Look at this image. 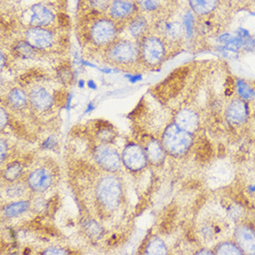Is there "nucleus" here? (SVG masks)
Here are the masks:
<instances>
[{"label":"nucleus","mask_w":255,"mask_h":255,"mask_svg":"<svg viewBox=\"0 0 255 255\" xmlns=\"http://www.w3.org/2000/svg\"><path fill=\"white\" fill-rule=\"evenodd\" d=\"M161 144L165 151L172 156L186 154L193 144L192 133L183 130L176 124L173 123L165 128Z\"/></svg>","instance_id":"nucleus-1"},{"label":"nucleus","mask_w":255,"mask_h":255,"mask_svg":"<svg viewBox=\"0 0 255 255\" xmlns=\"http://www.w3.org/2000/svg\"><path fill=\"white\" fill-rule=\"evenodd\" d=\"M97 196L99 201L105 208L114 210L121 200V184L114 176H105L101 178L97 187Z\"/></svg>","instance_id":"nucleus-2"},{"label":"nucleus","mask_w":255,"mask_h":255,"mask_svg":"<svg viewBox=\"0 0 255 255\" xmlns=\"http://www.w3.org/2000/svg\"><path fill=\"white\" fill-rule=\"evenodd\" d=\"M137 48L130 41L121 40L115 43L108 51V58L115 63L128 64L136 59Z\"/></svg>","instance_id":"nucleus-3"},{"label":"nucleus","mask_w":255,"mask_h":255,"mask_svg":"<svg viewBox=\"0 0 255 255\" xmlns=\"http://www.w3.org/2000/svg\"><path fill=\"white\" fill-rule=\"evenodd\" d=\"M165 55V48L159 38L150 36L144 39L141 45V56L148 65L155 66L161 62Z\"/></svg>","instance_id":"nucleus-4"},{"label":"nucleus","mask_w":255,"mask_h":255,"mask_svg":"<svg viewBox=\"0 0 255 255\" xmlns=\"http://www.w3.org/2000/svg\"><path fill=\"white\" fill-rule=\"evenodd\" d=\"M233 237L244 255H255V229L252 225L245 223L238 225Z\"/></svg>","instance_id":"nucleus-5"},{"label":"nucleus","mask_w":255,"mask_h":255,"mask_svg":"<svg viewBox=\"0 0 255 255\" xmlns=\"http://www.w3.org/2000/svg\"><path fill=\"white\" fill-rule=\"evenodd\" d=\"M116 27L112 20L101 19L91 27L90 36L96 45H106L115 39Z\"/></svg>","instance_id":"nucleus-6"},{"label":"nucleus","mask_w":255,"mask_h":255,"mask_svg":"<svg viewBox=\"0 0 255 255\" xmlns=\"http://www.w3.org/2000/svg\"><path fill=\"white\" fill-rule=\"evenodd\" d=\"M249 117V106L247 101L234 99L229 102L226 109V119L231 126H242L246 123Z\"/></svg>","instance_id":"nucleus-7"},{"label":"nucleus","mask_w":255,"mask_h":255,"mask_svg":"<svg viewBox=\"0 0 255 255\" xmlns=\"http://www.w3.org/2000/svg\"><path fill=\"white\" fill-rule=\"evenodd\" d=\"M95 158L102 167L109 171H116L121 166V158L118 152L106 145L96 148Z\"/></svg>","instance_id":"nucleus-8"},{"label":"nucleus","mask_w":255,"mask_h":255,"mask_svg":"<svg viewBox=\"0 0 255 255\" xmlns=\"http://www.w3.org/2000/svg\"><path fill=\"white\" fill-rule=\"evenodd\" d=\"M147 154L142 148L137 145H128L123 154V161L125 165L132 170L138 171L144 167L147 163Z\"/></svg>","instance_id":"nucleus-9"},{"label":"nucleus","mask_w":255,"mask_h":255,"mask_svg":"<svg viewBox=\"0 0 255 255\" xmlns=\"http://www.w3.org/2000/svg\"><path fill=\"white\" fill-rule=\"evenodd\" d=\"M26 41L34 48H46L53 42V34L45 28L33 27L25 34Z\"/></svg>","instance_id":"nucleus-10"},{"label":"nucleus","mask_w":255,"mask_h":255,"mask_svg":"<svg viewBox=\"0 0 255 255\" xmlns=\"http://www.w3.org/2000/svg\"><path fill=\"white\" fill-rule=\"evenodd\" d=\"M175 124L185 131L194 133L200 126V119L194 111L184 109L175 115Z\"/></svg>","instance_id":"nucleus-11"},{"label":"nucleus","mask_w":255,"mask_h":255,"mask_svg":"<svg viewBox=\"0 0 255 255\" xmlns=\"http://www.w3.org/2000/svg\"><path fill=\"white\" fill-rule=\"evenodd\" d=\"M54 15L47 7L36 4L30 8L29 13V23L34 27L46 26L51 23Z\"/></svg>","instance_id":"nucleus-12"},{"label":"nucleus","mask_w":255,"mask_h":255,"mask_svg":"<svg viewBox=\"0 0 255 255\" xmlns=\"http://www.w3.org/2000/svg\"><path fill=\"white\" fill-rule=\"evenodd\" d=\"M52 182L51 175L45 169H37L28 177V184L34 191L43 192L50 187Z\"/></svg>","instance_id":"nucleus-13"},{"label":"nucleus","mask_w":255,"mask_h":255,"mask_svg":"<svg viewBox=\"0 0 255 255\" xmlns=\"http://www.w3.org/2000/svg\"><path fill=\"white\" fill-rule=\"evenodd\" d=\"M29 98L34 108L38 111H46L51 107L53 99L45 88L34 87L29 92Z\"/></svg>","instance_id":"nucleus-14"},{"label":"nucleus","mask_w":255,"mask_h":255,"mask_svg":"<svg viewBox=\"0 0 255 255\" xmlns=\"http://www.w3.org/2000/svg\"><path fill=\"white\" fill-rule=\"evenodd\" d=\"M134 5L130 0H115L110 7V14L115 19H126L134 12Z\"/></svg>","instance_id":"nucleus-15"},{"label":"nucleus","mask_w":255,"mask_h":255,"mask_svg":"<svg viewBox=\"0 0 255 255\" xmlns=\"http://www.w3.org/2000/svg\"><path fill=\"white\" fill-rule=\"evenodd\" d=\"M165 153L166 151L162 144L156 139H151L146 147L147 158L154 165H159L164 161Z\"/></svg>","instance_id":"nucleus-16"},{"label":"nucleus","mask_w":255,"mask_h":255,"mask_svg":"<svg viewBox=\"0 0 255 255\" xmlns=\"http://www.w3.org/2000/svg\"><path fill=\"white\" fill-rule=\"evenodd\" d=\"M215 255H244L242 249L236 243L235 241H224L219 242L214 250Z\"/></svg>","instance_id":"nucleus-17"},{"label":"nucleus","mask_w":255,"mask_h":255,"mask_svg":"<svg viewBox=\"0 0 255 255\" xmlns=\"http://www.w3.org/2000/svg\"><path fill=\"white\" fill-rule=\"evenodd\" d=\"M161 33L164 34L168 38L171 39H178L183 35L184 28L182 26L181 23L177 21H173V22H162L160 25Z\"/></svg>","instance_id":"nucleus-18"},{"label":"nucleus","mask_w":255,"mask_h":255,"mask_svg":"<svg viewBox=\"0 0 255 255\" xmlns=\"http://www.w3.org/2000/svg\"><path fill=\"white\" fill-rule=\"evenodd\" d=\"M7 101L11 107L22 109L26 105V95L19 88H14L7 95Z\"/></svg>","instance_id":"nucleus-19"},{"label":"nucleus","mask_w":255,"mask_h":255,"mask_svg":"<svg viewBox=\"0 0 255 255\" xmlns=\"http://www.w3.org/2000/svg\"><path fill=\"white\" fill-rule=\"evenodd\" d=\"M168 249L165 242L160 238H154L148 242L145 254L147 255H167Z\"/></svg>","instance_id":"nucleus-20"},{"label":"nucleus","mask_w":255,"mask_h":255,"mask_svg":"<svg viewBox=\"0 0 255 255\" xmlns=\"http://www.w3.org/2000/svg\"><path fill=\"white\" fill-rule=\"evenodd\" d=\"M217 0H189L191 7L198 14L209 13L215 8Z\"/></svg>","instance_id":"nucleus-21"},{"label":"nucleus","mask_w":255,"mask_h":255,"mask_svg":"<svg viewBox=\"0 0 255 255\" xmlns=\"http://www.w3.org/2000/svg\"><path fill=\"white\" fill-rule=\"evenodd\" d=\"M148 29V23L147 20L142 17V16H137L135 17L134 20L131 21L129 30L131 34L134 37H140Z\"/></svg>","instance_id":"nucleus-22"},{"label":"nucleus","mask_w":255,"mask_h":255,"mask_svg":"<svg viewBox=\"0 0 255 255\" xmlns=\"http://www.w3.org/2000/svg\"><path fill=\"white\" fill-rule=\"evenodd\" d=\"M237 91L240 98L245 101H253L255 98V90L248 85L246 82L242 80L237 81Z\"/></svg>","instance_id":"nucleus-23"},{"label":"nucleus","mask_w":255,"mask_h":255,"mask_svg":"<svg viewBox=\"0 0 255 255\" xmlns=\"http://www.w3.org/2000/svg\"><path fill=\"white\" fill-rule=\"evenodd\" d=\"M14 53L22 59L33 58L34 55V47H32L27 41L18 42L14 47Z\"/></svg>","instance_id":"nucleus-24"},{"label":"nucleus","mask_w":255,"mask_h":255,"mask_svg":"<svg viewBox=\"0 0 255 255\" xmlns=\"http://www.w3.org/2000/svg\"><path fill=\"white\" fill-rule=\"evenodd\" d=\"M28 208L29 203L27 202H13L4 209V214L7 217H16L23 214Z\"/></svg>","instance_id":"nucleus-25"},{"label":"nucleus","mask_w":255,"mask_h":255,"mask_svg":"<svg viewBox=\"0 0 255 255\" xmlns=\"http://www.w3.org/2000/svg\"><path fill=\"white\" fill-rule=\"evenodd\" d=\"M84 230L87 235L89 236L90 238H95L99 239L101 238L103 229H101V226L93 220H88L84 224Z\"/></svg>","instance_id":"nucleus-26"},{"label":"nucleus","mask_w":255,"mask_h":255,"mask_svg":"<svg viewBox=\"0 0 255 255\" xmlns=\"http://www.w3.org/2000/svg\"><path fill=\"white\" fill-rule=\"evenodd\" d=\"M21 170L22 169H21L20 163L13 162L6 168V170L4 172V177L8 181H14L20 177Z\"/></svg>","instance_id":"nucleus-27"},{"label":"nucleus","mask_w":255,"mask_h":255,"mask_svg":"<svg viewBox=\"0 0 255 255\" xmlns=\"http://www.w3.org/2000/svg\"><path fill=\"white\" fill-rule=\"evenodd\" d=\"M99 130H98V137L103 142H111L115 139V134L114 130L111 127H108V124H105V126H98Z\"/></svg>","instance_id":"nucleus-28"},{"label":"nucleus","mask_w":255,"mask_h":255,"mask_svg":"<svg viewBox=\"0 0 255 255\" xmlns=\"http://www.w3.org/2000/svg\"><path fill=\"white\" fill-rule=\"evenodd\" d=\"M24 192H25V188L20 183L13 184V185L9 186L6 190L7 196L10 198H19L20 196L24 194Z\"/></svg>","instance_id":"nucleus-29"},{"label":"nucleus","mask_w":255,"mask_h":255,"mask_svg":"<svg viewBox=\"0 0 255 255\" xmlns=\"http://www.w3.org/2000/svg\"><path fill=\"white\" fill-rule=\"evenodd\" d=\"M59 76L61 77L63 83H71L73 80V74L71 72V69L67 67L61 68V70L59 71Z\"/></svg>","instance_id":"nucleus-30"},{"label":"nucleus","mask_w":255,"mask_h":255,"mask_svg":"<svg viewBox=\"0 0 255 255\" xmlns=\"http://www.w3.org/2000/svg\"><path fill=\"white\" fill-rule=\"evenodd\" d=\"M57 207H58V200L55 197H53L48 202L47 205V211L49 213V215H53L54 213L56 212V210H57Z\"/></svg>","instance_id":"nucleus-31"},{"label":"nucleus","mask_w":255,"mask_h":255,"mask_svg":"<svg viewBox=\"0 0 255 255\" xmlns=\"http://www.w3.org/2000/svg\"><path fill=\"white\" fill-rule=\"evenodd\" d=\"M43 255H67V252L63 249L48 248L43 253Z\"/></svg>","instance_id":"nucleus-32"},{"label":"nucleus","mask_w":255,"mask_h":255,"mask_svg":"<svg viewBox=\"0 0 255 255\" xmlns=\"http://www.w3.org/2000/svg\"><path fill=\"white\" fill-rule=\"evenodd\" d=\"M144 6L147 9H155L159 6V0H145Z\"/></svg>","instance_id":"nucleus-33"},{"label":"nucleus","mask_w":255,"mask_h":255,"mask_svg":"<svg viewBox=\"0 0 255 255\" xmlns=\"http://www.w3.org/2000/svg\"><path fill=\"white\" fill-rule=\"evenodd\" d=\"M56 99H57V103L59 105H64L66 102V96L62 92H58L56 95Z\"/></svg>","instance_id":"nucleus-34"},{"label":"nucleus","mask_w":255,"mask_h":255,"mask_svg":"<svg viewBox=\"0 0 255 255\" xmlns=\"http://www.w3.org/2000/svg\"><path fill=\"white\" fill-rule=\"evenodd\" d=\"M7 115L6 114V112L3 110V109H1V128H5L6 127V125H7Z\"/></svg>","instance_id":"nucleus-35"},{"label":"nucleus","mask_w":255,"mask_h":255,"mask_svg":"<svg viewBox=\"0 0 255 255\" xmlns=\"http://www.w3.org/2000/svg\"><path fill=\"white\" fill-rule=\"evenodd\" d=\"M7 147L6 142L4 140H1V161H3V159L6 156V152H7Z\"/></svg>","instance_id":"nucleus-36"},{"label":"nucleus","mask_w":255,"mask_h":255,"mask_svg":"<svg viewBox=\"0 0 255 255\" xmlns=\"http://www.w3.org/2000/svg\"><path fill=\"white\" fill-rule=\"evenodd\" d=\"M196 254H197V255H215L214 251L207 250V249H202L201 251H198Z\"/></svg>","instance_id":"nucleus-37"},{"label":"nucleus","mask_w":255,"mask_h":255,"mask_svg":"<svg viewBox=\"0 0 255 255\" xmlns=\"http://www.w3.org/2000/svg\"><path fill=\"white\" fill-rule=\"evenodd\" d=\"M130 1H134V0H130Z\"/></svg>","instance_id":"nucleus-38"}]
</instances>
